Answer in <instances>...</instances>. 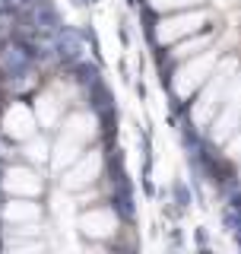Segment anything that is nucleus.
<instances>
[{"mask_svg": "<svg viewBox=\"0 0 241 254\" xmlns=\"http://www.w3.org/2000/svg\"><path fill=\"white\" fill-rule=\"evenodd\" d=\"M3 190L10 197H38L42 194V178H38V172L32 169H22V165H13V169H6L3 175Z\"/></svg>", "mask_w": 241, "mask_h": 254, "instance_id": "nucleus-6", "label": "nucleus"}, {"mask_svg": "<svg viewBox=\"0 0 241 254\" xmlns=\"http://www.w3.org/2000/svg\"><path fill=\"white\" fill-rule=\"evenodd\" d=\"M3 219L13 222V226H26V222L42 219V210H38V203H29V197H13L3 206Z\"/></svg>", "mask_w": 241, "mask_h": 254, "instance_id": "nucleus-10", "label": "nucleus"}, {"mask_svg": "<svg viewBox=\"0 0 241 254\" xmlns=\"http://www.w3.org/2000/svg\"><path fill=\"white\" fill-rule=\"evenodd\" d=\"M235 127H238V92H235V83H232L226 102H222L219 111L213 115V137L229 140V137H235Z\"/></svg>", "mask_w": 241, "mask_h": 254, "instance_id": "nucleus-7", "label": "nucleus"}, {"mask_svg": "<svg viewBox=\"0 0 241 254\" xmlns=\"http://www.w3.org/2000/svg\"><path fill=\"white\" fill-rule=\"evenodd\" d=\"M115 229H118V219L105 206L86 210L83 216H79V232L89 235V238H108V235H115Z\"/></svg>", "mask_w": 241, "mask_h": 254, "instance_id": "nucleus-8", "label": "nucleus"}, {"mask_svg": "<svg viewBox=\"0 0 241 254\" xmlns=\"http://www.w3.org/2000/svg\"><path fill=\"white\" fill-rule=\"evenodd\" d=\"M22 153H26L29 162H48V153H51V149H48V143L42 137H38V140L29 137V143H26V149H22Z\"/></svg>", "mask_w": 241, "mask_h": 254, "instance_id": "nucleus-13", "label": "nucleus"}, {"mask_svg": "<svg viewBox=\"0 0 241 254\" xmlns=\"http://www.w3.org/2000/svg\"><path fill=\"white\" fill-rule=\"evenodd\" d=\"M99 172H102V156L99 153H89V156H83L79 153L73 162L63 169V188L67 190H79V188H89L95 178H99Z\"/></svg>", "mask_w": 241, "mask_h": 254, "instance_id": "nucleus-5", "label": "nucleus"}, {"mask_svg": "<svg viewBox=\"0 0 241 254\" xmlns=\"http://www.w3.org/2000/svg\"><path fill=\"white\" fill-rule=\"evenodd\" d=\"M92 137H95V118L89 115V111L70 115L67 121H63V127H60V137H58V143H54V153H48L51 165L58 172H63L86 146H89Z\"/></svg>", "mask_w": 241, "mask_h": 254, "instance_id": "nucleus-1", "label": "nucleus"}, {"mask_svg": "<svg viewBox=\"0 0 241 254\" xmlns=\"http://www.w3.org/2000/svg\"><path fill=\"white\" fill-rule=\"evenodd\" d=\"M206 19H210V16H206L203 10H190V13H181V16H172V19H162L159 29H156V38L162 45L181 42V38H187V35H194V32L203 29Z\"/></svg>", "mask_w": 241, "mask_h": 254, "instance_id": "nucleus-4", "label": "nucleus"}, {"mask_svg": "<svg viewBox=\"0 0 241 254\" xmlns=\"http://www.w3.org/2000/svg\"><path fill=\"white\" fill-rule=\"evenodd\" d=\"M206 48H210V38L206 35H197L194 32V38H184V42L178 45V51H175V58H190V54H197V51H206Z\"/></svg>", "mask_w": 241, "mask_h": 254, "instance_id": "nucleus-12", "label": "nucleus"}, {"mask_svg": "<svg viewBox=\"0 0 241 254\" xmlns=\"http://www.w3.org/2000/svg\"><path fill=\"white\" fill-rule=\"evenodd\" d=\"M216 51H206V54H190V61L184 64V67L175 73V92L178 95H190L194 89H200V86L210 79L213 67H216Z\"/></svg>", "mask_w": 241, "mask_h": 254, "instance_id": "nucleus-3", "label": "nucleus"}, {"mask_svg": "<svg viewBox=\"0 0 241 254\" xmlns=\"http://www.w3.org/2000/svg\"><path fill=\"white\" fill-rule=\"evenodd\" d=\"M156 10H178V6H190V3H200V0H149Z\"/></svg>", "mask_w": 241, "mask_h": 254, "instance_id": "nucleus-14", "label": "nucleus"}, {"mask_svg": "<svg viewBox=\"0 0 241 254\" xmlns=\"http://www.w3.org/2000/svg\"><path fill=\"white\" fill-rule=\"evenodd\" d=\"M3 130L13 140H29L35 133V115L26 105H10L3 115Z\"/></svg>", "mask_w": 241, "mask_h": 254, "instance_id": "nucleus-9", "label": "nucleus"}, {"mask_svg": "<svg viewBox=\"0 0 241 254\" xmlns=\"http://www.w3.org/2000/svg\"><path fill=\"white\" fill-rule=\"evenodd\" d=\"M35 115H38V121H42L45 127H54V124L60 121V102L54 99L51 92L38 95V102H35Z\"/></svg>", "mask_w": 241, "mask_h": 254, "instance_id": "nucleus-11", "label": "nucleus"}, {"mask_svg": "<svg viewBox=\"0 0 241 254\" xmlns=\"http://www.w3.org/2000/svg\"><path fill=\"white\" fill-rule=\"evenodd\" d=\"M235 58H226V61H216V67H213V79H210V86L203 89V95H200V102H197V108H194V121L197 124H210L213 121V115L219 111V105L226 102V95L232 89V83H235Z\"/></svg>", "mask_w": 241, "mask_h": 254, "instance_id": "nucleus-2", "label": "nucleus"}, {"mask_svg": "<svg viewBox=\"0 0 241 254\" xmlns=\"http://www.w3.org/2000/svg\"><path fill=\"white\" fill-rule=\"evenodd\" d=\"M10 248H13V251H42L45 245L38 242V238H35V242H16V238H13V242H10Z\"/></svg>", "mask_w": 241, "mask_h": 254, "instance_id": "nucleus-15", "label": "nucleus"}]
</instances>
